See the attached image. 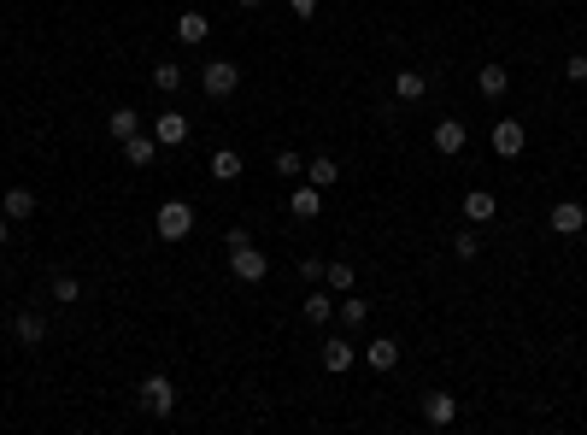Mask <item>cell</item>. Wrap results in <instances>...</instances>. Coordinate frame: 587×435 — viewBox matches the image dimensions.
<instances>
[{
    "instance_id": "31",
    "label": "cell",
    "mask_w": 587,
    "mask_h": 435,
    "mask_svg": "<svg viewBox=\"0 0 587 435\" xmlns=\"http://www.w3.org/2000/svg\"><path fill=\"white\" fill-rule=\"evenodd\" d=\"M289 12L294 18H318V0H289Z\"/></svg>"
},
{
    "instance_id": "2",
    "label": "cell",
    "mask_w": 587,
    "mask_h": 435,
    "mask_svg": "<svg viewBox=\"0 0 587 435\" xmlns=\"http://www.w3.org/2000/svg\"><path fill=\"white\" fill-rule=\"evenodd\" d=\"M200 89H206L211 101H230V94L241 89V65H235V59H206V65H200Z\"/></svg>"
},
{
    "instance_id": "27",
    "label": "cell",
    "mask_w": 587,
    "mask_h": 435,
    "mask_svg": "<svg viewBox=\"0 0 587 435\" xmlns=\"http://www.w3.org/2000/svg\"><path fill=\"white\" fill-rule=\"evenodd\" d=\"M329 318H335V294L311 289V294H306V324H329Z\"/></svg>"
},
{
    "instance_id": "4",
    "label": "cell",
    "mask_w": 587,
    "mask_h": 435,
    "mask_svg": "<svg viewBox=\"0 0 587 435\" xmlns=\"http://www.w3.org/2000/svg\"><path fill=\"white\" fill-rule=\"evenodd\" d=\"M230 271H235V282H265L270 277V259L259 253L253 242H241V247H230Z\"/></svg>"
},
{
    "instance_id": "30",
    "label": "cell",
    "mask_w": 587,
    "mask_h": 435,
    "mask_svg": "<svg viewBox=\"0 0 587 435\" xmlns=\"http://www.w3.org/2000/svg\"><path fill=\"white\" fill-rule=\"evenodd\" d=\"M564 83H587V54H570L564 59Z\"/></svg>"
},
{
    "instance_id": "5",
    "label": "cell",
    "mask_w": 587,
    "mask_h": 435,
    "mask_svg": "<svg viewBox=\"0 0 587 435\" xmlns=\"http://www.w3.org/2000/svg\"><path fill=\"white\" fill-rule=\"evenodd\" d=\"M323 371H329V377H347V371H353L358 365V347L353 341H347V335H329V341H323Z\"/></svg>"
},
{
    "instance_id": "3",
    "label": "cell",
    "mask_w": 587,
    "mask_h": 435,
    "mask_svg": "<svg viewBox=\"0 0 587 435\" xmlns=\"http://www.w3.org/2000/svg\"><path fill=\"white\" fill-rule=\"evenodd\" d=\"M189 230H194V206L189 201H165L153 213V235H159V242H182Z\"/></svg>"
},
{
    "instance_id": "25",
    "label": "cell",
    "mask_w": 587,
    "mask_h": 435,
    "mask_svg": "<svg viewBox=\"0 0 587 435\" xmlns=\"http://www.w3.org/2000/svg\"><path fill=\"white\" fill-rule=\"evenodd\" d=\"M294 218H318L323 213V189H318V183H306V189H294Z\"/></svg>"
},
{
    "instance_id": "19",
    "label": "cell",
    "mask_w": 587,
    "mask_h": 435,
    "mask_svg": "<svg viewBox=\"0 0 587 435\" xmlns=\"http://www.w3.org/2000/svg\"><path fill=\"white\" fill-rule=\"evenodd\" d=\"M465 218H470V223H494V218H499V201H494L488 189H470V194H465Z\"/></svg>"
},
{
    "instance_id": "33",
    "label": "cell",
    "mask_w": 587,
    "mask_h": 435,
    "mask_svg": "<svg viewBox=\"0 0 587 435\" xmlns=\"http://www.w3.org/2000/svg\"><path fill=\"white\" fill-rule=\"evenodd\" d=\"M259 6H265V0H241V12H259Z\"/></svg>"
},
{
    "instance_id": "22",
    "label": "cell",
    "mask_w": 587,
    "mask_h": 435,
    "mask_svg": "<svg viewBox=\"0 0 587 435\" xmlns=\"http://www.w3.org/2000/svg\"><path fill=\"white\" fill-rule=\"evenodd\" d=\"M453 259H458V265H476V259H482V235H476V223L453 235Z\"/></svg>"
},
{
    "instance_id": "20",
    "label": "cell",
    "mask_w": 587,
    "mask_h": 435,
    "mask_svg": "<svg viewBox=\"0 0 587 435\" xmlns=\"http://www.w3.org/2000/svg\"><path fill=\"white\" fill-rule=\"evenodd\" d=\"M306 183H318V189H335L341 183V159H306Z\"/></svg>"
},
{
    "instance_id": "17",
    "label": "cell",
    "mask_w": 587,
    "mask_h": 435,
    "mask_svg": "<svg viewBox=\"0 0 587 435\" xmlns=\"http://www.w3.org/2000/svg\"><path fill=\"white\" fill-rule=\"evenodd\" d=\"M135 130H142V112H135V106H112L106 112V135H112V142H130Z\"/></svg>"
},
{
    "instance_id": "12",
    "label": "cell",
    "mask_w": 587,
    "mask_h": 435,
    "mask_svg": "<svg viewBox=\"0 0 587 435\" xmlns=\"http://www.w3.org/2000/svg\"><path fill=\"white\" fill-rule=\"evenodd\" d=\"M153 135H159V147H182V142H189V118H182V112H159Z\"/></svg>"
},
{
    "instance_id": "10",
    "label": "cell",
    "mask_w": 587,
    "mask_h": 435,
    "mask_svg": "<svg viewBox=\"0 0 587 435\" xmlns=\"http://www.w3.org/2000/svg\"><path fill=\"white\" fill-rule=\"evenodd\" d=\"M465 142H470V130L458 118H441V124H435V153L458 159V153H465Z\"/></svg>"
},
{
    "instance_id": "28",
    "label": "cell",
    "mask_w": 587,
    "mask_h": 435,
    "mask_svg": "<svg viewBox=\"0 0 587 435\" xmlns=\"http://www.w3.org/2000/svg\"><path fill=\"white\" fill-rule=\"evenodd\" d=\"M54 301H59V306H77V301H83V282L71 277V271H54Z\"/></svg>"
},
{
    "instance_id": "8",
    "label": "cell",
    "mask_w": 587,
    "mask_h": 435,
    "mask_svg": "<svg viewBox=\"0 0 587 435\" xmlns=\"http://www.w3.org/2000/svg\"><path fill=\"white\" fill-rule=\"evenodd\" d=\"M546 223H553V235H582L587 230V206L582 201H558L553 213H546Z\"/></svg>"
},
{
    "instance_id": "32",
    "label": "cell",
    "mask_w": 587,
    "mask_h": 435,
    "mask_svg": "<svg viewBox=\"0 0 587 435\" xmlns=\"http://www.w3.org/2000/svg\"><path fill=\"white\" fill-rule=\"evenodd\" d=\"M6 235H12V218H6V213H0V247H6Z\"/></svg>"
},
{
    "instance_id": "11",
    "label": "cell",
    "mask_w": 587,
    "mask_h": 435,
    "mask_svg": "<svg viewBox=\"0 0 587 435\" xmlns=\"http://www.w3.org/2000/svg\"><path fill=\"white\" fill-rule=\"evenodd\" d=\"M0 213H6L12 223H24V218L42 213V201H35V189H6V194H0Z\"/></svg>"
},
{
    "instance_id": "15",
    "label": "cell",
    "mask_w": 587,
    "mask_h": 435,
    "mask_svg": "<svg viewBox=\"0 0 587 435\" xmlns=\"http://www.w3.org/2000/svg\"><path fill=\"white\" fill-rule=\"evenodd\" d=\"M206 35H211V18H206V12H177V42L182 47H200Z\"/></svg>"
},
{
    "instance_id": "29",
    "label": "cell",
    "mask_w": 587,
    "mask_h": 435,
    "mask_svg": "<svg viewBox=\"0 0 587 435\" xmlns=\"http://www.w3.org/2000/svg\"><path fill=\"white\" fill-rule=\"evenodd\" d=\"M270 165H277V177H289V183H299V177H306V159H299V153H277Z\"/></svg>"
},
{
    "instance_id": "1",
    "label": "cell",
    "mask_w": 587,
    "mask_h": 435,
    "mask_svg": "<svg viewBox=\"0 0 587 435\" xmlns=\"http://www.w3.org/2000/svg\"><path fill=\"white\" fill-rule=\"evenodd\" d=\"M135 400H142V412H147V418H171V412H177V382H171L165 371H153V377H142Z\"/></svg>"
},
{
    "instance_id": "18",
    "label": "cell",
    "mask_w": 587,
    "mask_h": 435,
    "mask_svg": "<svg viewBox=\"0 0 587 435\" xmlns=\"http://www.w3.org/2000/svg\"><path fill=\"white\" fill-rule=\"evenodd\" d=\"M423 94H429V77H423V71H399L394 77V101L399 106H417Z\"/></svg>"
},
{
    "instance_id": "16",
    "label": "cell",
    "mask_w": 587,
    "mask_h": 435,
    "mask_svg": "<svg viewBox=\"0 0 587 435\" xmlns=\"http://www.w3.org/2000/svg\"><path fill=\"white\" fill-rule=\"evenodd\" d=\"M42 335H47V318L42 312H18V318H12V341H18V347H42Z\"/></svg>"
},
{
    "instance_id": "14",
    "label": "cell",
    "mask_w": 587,
    "mask_h": 435,
    "mask_svg": "<svg viewBox=\"0 0 587 435\" xmlns=\"http://www.w3.org/2000/svg\"><path fill=\"white\" fill-rule=\"evenodd\" d=\"M476 89H482V101H505V94H511V71L505 65H482L476 71Z\"/></svg>"
},
{
    "instance_id": "21",
    "label": "cell",
    "mask_w": 587,
    "mask_h": 435,
    "mask_svg": "<svg viewBox=\"0 0 587 435\" xmlns=\"http://www.w3.org/2000/svg\"><path fill=\"white\" fill-rule=\"evenodd\" d=\"M241 165H247V159L235 153V147H218V153H211V177H218V183H235V177H241Z\"/></svg>"
},
{
    "instance_id": "7",
    "label": "cell",
    "mask_w": 587,
    "mask_h": 435,
    "mask_svg": "<svg viewBox=\"0 0 587 435\" xmlns=\"http://www.w3.org/2000/svg\"><path fill=\"white\" fill-rule=\"evenodd\" d=\"M523 147H529V130H523L517 118H499V124H494V153H499V159H517Z\"/></svg>"
},
{
    "instance_id": "24",
    "label": "cell",
    "mask_w": 587,
    "mask_h": 435,
    "mask_svg": "<svg viewBox=\"0 0 587 435\" xmlns=\"http://www.w3.org/2000/svg\"><path fill=\"white\" fill-rule=\"evenodd\" d=\"M335 312H341V330H365L370 301H353V294H341V301H335Z\"/></svg>"
},
{
    "instance_id": "9",
    "label": "cell",
    "mask_w": 587,
    "mask_h": 435,
    "mask_svg": "<svg viewBox=\"0 0 587 435\" xmlns=\"http://www.w3.org/2000/svg\"><path fill=\"white\" fill-rule=\"evenodd\" d=\"M358 359H365L370 371H382V377H388V371L399 365V341H394V335H377V341H365V353H358Z\"/></svg>"
},
{
    "instance_id": "13",
    "label": "cell",
    "mask_w": 587,
    "mask_h": 435,
    "mask_svg": "<svg viewBox=\"0 0 587 435\" xmlns=\"http://www.w3.org/2000/svg\"><path fill=\"white\" fill-rule=\"evenodd\" d=\"M123 147V165H153L159 159V135H147V130H135L130 142H118Z\"/></svg>"
},
{
    "instance_id": "6",
    "label": "cell",
    "mask_w": 587,
    "mask_h": 435,
    "mask_svg": "<svg viewBox=\"0 0 587 435\" xmlns=\"http://www.w3.org/2000/svg\"><path fill=\"white\" fill-rule=\"evenodd\" d=\"M423 424L429 430H446V424H458V394H423Z\"/></svg>"
},
{
    "instance_id": "23",
    "label": "cell",
    "mask_w": 587,
    "mask_h": 435,
    "mask_svg": "<svg viewBox=\"0 0 587 435\" xmlns=\"http://www.w3.org/2000/svg\"><path fill=\"white\" fill-rule=\"evenodd\" d=\"M323 282H329L335 294H353V282H358V271L347 265V259H329V265H323Z\"/></svg>"
},
{
    "instance_id": "26",
    "label": "cell",
    "mask_w": 587,
    "mask_h": 435,
    "mask_svg": "<svg viewBox=\"0 0 587 435\" xmlns=\"http://www.w3.org/2000/svg\"><path fill=\"white\" fill-rule=\"evenodd\" d=\"M153 89L159 94H177L182 89V65H177V59H159V65H153Z\"/></svg>"
}]
</instances>
